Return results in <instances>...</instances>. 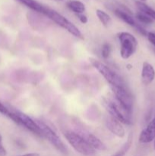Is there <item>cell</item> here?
<instances>
[{
    "label": "cell",
    "instance_id": "cell-1",
    "mask_svg": "<svg viewBox=\"0 0 155 156\" xmlns=\"http://www.w3.org/2000/svg\"><path fill=\"white\" fill-rule=\"evenodd\" d=\"M64 136L71 147L82 155L91 156L95 154V149L78 133L68 130L65 132Z\"/></svg>",
    "mask_w": 155,
    "mask_h": 156
},
{
    "label": "cell",
    "instance_id": "cell-2",
    "mask_svg": "<svg viewBox=\"0 0 155 156\" xmlns=\"http://www.w3.org/2000/svg\"><path fill=\"white\" fill-rule=\"evenodd\" d=\"M104 106L111 117L116 119L120 123L131 124V113L124 108L115 98L104 100Z\"/></svg>",
    "mask_w": 155,
    "mask_h": 156
},
{
    "label": "cell",
    "instance_id": "cell-3",
    "mask_svg": "<svg viewBox=\"0 0 155 156\" xmlns=\"http://www.w3.org/2000/svg\"><path fill=\"white\" fill-rule=\"evenodd\" d=\"M44 15L48 17L53 22H55L56 24L60 26L61 27L66 30L68 33L72 34L74 37L79 38V39H84V36L81 32L80 31V30L72 22H71L69 20L67 19L65 17H64L63 15H61L60 13L57 12L56 11L47 8Z\"/></svg>",
    "mask_w": 155,
    "mask_h": 156
},
{
    "label": "cell",
    "instance_id": "cell-4",
    "mask_svg": "<svg viewBox=\"0 0 155 156\" xmlns=\"http://www.w3.org/2000/svg\"><path fill=\"white\" fill-rule=\"evenodd\" d=\"M90 61H91V65L100 73V75L103 76V78L110 85V86H125L122 79L117 73L109 68L107 66L93 58H91Z\"/></svg>",
    "mask_w": 155,
    "mask_h": 156
},
{
    "label": "cell",
    "instance_id": "cell-5",
    "mask_svg": "<svg viewBox=\"0 0 155 156\" xmlns=\"http://www.w3.org/2000/svg\"><path fill=\"white\" fill-rule=\"evenodd\" d=\"M118 38L120 45V54L122 59H127L136 51L138 41L135 36L129 32H120L118 34Z\"/></svg>",
    "mask_w": 155,
    "mask_h": 156
},
{
    "label": "cell",
    "instance_id": "cell-6",
    "mask_svg": "<svg viewBox=\"0 0 155 156\" xmlns=\"http://www.w3.org/2000/svg\"><path fill=\"white\" fill-rule=\"evenodd\" d=\"M36 123H37L38 126H39L41 136H43L45 139H46V140H48V141L50 142L57 150L62 152V153L66 154L67 148L65 147L63 142L61 140V139L59 138V136H58L57 134H56V133L48 126V125H46L45 123H43V122L40 121V120H36Z\"/></svg>",
    "mask_w": 155,
    "mask_h": 156
},
{
    "label": "cell",
    "instance_id": "cell-7",
    "mask_svg": "<svg viewBox=\"0 0 155 156\" xmlns=\"http://www.w3.org/2000/svg\"><path fill=\"white\" fill-rule=\"evenodd\" d=\"M8 117H10L17 124L22 125V126H24V127L31 131L34 134L41 136L40 130V128L38 126L37 123H36V121L30 118L29 116L26 115L24 113L20 112V111H9Z\"/></svg>",
    "mask_w": 155,
    "mask_h": 156
},
{
    "label": "cell",
    "instance_id": "cell-8",
    "mask_svg": "<svg viewBox=\"0 0 155 156\" xmlns=\"http://www.w3.org/2000/svg\"><path fill=\"white\" fill-rule=\"evenodd\" d=\"M115 98L128 111H132V99L125 86H111Z\"/></svg>",
    "mask_w": 155,
    "mask_h": 156
},
{
    "label": "cell",
    "instance_id": "cell-9",
    "mask_svg": "<svg viewBox=\"0 0 155 156\" xmlns=\"http://www.w3.org/2000/svg\"><path fill=\"white\" fill-rule=\"evenodd\" d=\"M138 140L141 143H149L155 140V115L147 126L141 131Z\"/></svg>",
    "mask_w": 155,
    "mask_h": 156
},
{
    "label": "cell",
    "instance_id": "cell-10",
    "mask_svg": "<svg viewBox=\"0 0 155 156\" xmlns=\"http://www.w3.org/2000/svg\"><path fill=\"white\" fill-rule=\"evenodd\" d=\"M106 125L107 129L112 133L113 135L119 137V138H123L126 135L125 129L123 128L122 123L115 119L112 117H109L106 119Z\"/></svg>",
    "mask_w": 155,
    "mask_h": 156
},
{
    "label": "cell",
    "instance_id": "cell-11",
    "mask_svg": "<svg viewBox=\"0 0 155 156\" xmlns=\"http://www.w3.org/2000/svg\"><path fill=\"white\" fill-rule=\"evenodd\" d=\"M155 79V69L153 66L147 62H144L141 69V82L144 85H150Z\"/></svg>",
    "mask_w": 155,
    "mask_h": 156
},
{
    "label": "cell",
    "instance_id": "cell-12",
    "mask_svg": "<svg viewBox=\"0 0 155 156\" xmlns=\"http://www.w3.org/2000/svg\"><path fill=\"white\" fill-rule=\"evenodd\" d=\"M93 148H94L95 150H99V151H104L106 149V146L98 137H97L96 136H94L92 133H84V136H81Z\"/></svg>",
    "mask_w": 155,
    "mask_h": 156
},
{
    "label": "cell",
    "instance_id": "cell-13",
    "mask_svg": "<svg viewBox=\"0 0 155 156\" xmlns=\"http://www.w3.org/2000/svg\"><path fill=\"white\" fill-rule=\"evenodd\" d=\"M15 1L18 2L20 4L24 5V6L29 8L34 12L43 14V15H45L46 11L47 9L46 7L43 5L36 0H15Z\"/></svg>",
    "mask_w": 155,
    "mask_h": 156
},
{
    "label": "cell",
    "instance_id": "cell-14",
    "mask_svg": "<svg viewBox=\"0 0 155 156\" xmlns=\"http://www.w3.org/2000/svg\"><path fill=\"white\" fill-rule=\"evenodd\" d=\"M114 13L115 15L118 17L119 18L122 20L124 22H126V24H128L130 26H133V27H135L137 24V23L135 22V19L132 17V15L129 13H128L126 11L122 10V9H117L114 11Z\"/></svg>",
    "mask_w": 155,
    "mask_h": 156
},
{
    "label": "cell",
    "instance_id": "cell-15",
    "mask_svg": "<svg viewBox=\"0 0 155 156\" xmlns=\"http://www.w3.org/2000/svg\"><path fill=\"white\" fill-rule=\"evenodd\" d=\"M67 6L68 9L73 12H74L77 15H80V14H83L85 12L84 4L82 2L79 1V0H71L67 3Z\"/></svg>",
    "mask_w": 155,
    "mask_h": 156
},
{
    "label": "cell",
    "instance_id": "cell-16",
    "mask_svg": "<svg viewBox=\"0 0 155 156\" xmlns=\"http://www.w3.org/2000/svg\"><path fill=\"white\" fill-rule=\"evenodd\" d=\"M137 7L138 8V9L140 10V12H143L145 15H147V16L150 17L152 20H154L155 21V10L153 9L152 8H150V6H148L147 5H146L145 3L142 2H136Z\"/></svg>",
    "mask_w": 155,
    "mask_h": 156
},
{
    "label": "cell",
    "instance_id": "cell-17",
    "mask_svg": "<svg viewBox=\"0 0 155 156\" xmlns=\"http://www.w3.org/2000/svg\"><path fill=\"white\" fill-rule=\"evenodd\" d=\"M96 15H97V18H98V19L100 20V21L103 26L107 27L109 25L111 21V18L106 12H104L103 10H100V9H97V11H96Z\"/></svg>",
    "mask_w": 155,
    "mask_h": 156
},
{
    "label": "cell",
    "instance_id": "cell-18",
    "mask_svg": "<svg viewBox=\"0 0 155 156\" xmlns=\"http://www.w3.org/2000/svg\"><path fill=\"white\" fill-rule=\"evenodd\" d=\"M131 145H132V139L129 138L128 141L125 143V145L121 148V149L118 151L113 156H124L130 148Z\"/></svg>",
    "mask_w": 155,
    "mask_h": 156
},
{
    "label": "cell",
    "instance_id": "cell-19",
    "mask_svg": "<svg viewBox=\"0 0 155 156\" xmlns=\"http://www.w3.org/2000/svg\"><path fill=\"white\" fill-rule=\"evenodd\" d=\"M136 18L140 22L144 23V24H151L153 22V20L150 18L149 16H147V15H145L143 12H138L136 15Z\"/></svg>",
    "mask_w": 155,
    "mask_h": 156
},
{
    "label": "cell",
    "instance_id": "cell-20",
    "mask_svg": "<svg viewBox=\"0 0 155 156\" xmlns=\"http://www.w3.org/2000/svg\"><path fill=\"white\" fill-rule=\"evenodd\" d=\"M102 56H103L104 59H107L109 57V54L111 53V47L109 44H104L102 47Z\"/></svg>",
    "mask_w": 155,
    "mask_h": 156
},
{
    "label": "cell",
    "instance_id": "cell-21",
    "mask_svg": "<svg viewBox=\"0 0 155 156\" xmlns=\"http://www.w3.org/2000/svg\"><path fill=\"white\" fill-rule=\"evenodd\" d=\"M147 37L150 44H152L155 47V34L153 32H148L147 34Z\"/></svg>",
    "mask_w": 155,
    "mask_h": 156
},
{
    "label": "cell",
    "instance_id": "cell-22",
    "mask_svg": "<svg viewBox=\"0 0 155 156\" xmlns=\"http://www.w3.org/2000/svg\"><path fill=\"white\" fill-rule=\"evenodd\" d=\"M0 113L6 116H8L9 113V110L2 103H0Z\"/></svg>",
    "mask_w": 155,
    "mask_h": 156
},
{
    "label": "cell",
    "instance_id": "cell-23",
    "mask_svg": "<svg viewBox=\"0 0 155 156\" xmlns=\"http://www.w3.org/2000/svg\"><path fill=\"white\" fill-rule=\"evenodd\" d=\"M78 17L79 20H80V21L81 23H83V24H86V23H88V18H87L86 15H84V14H80V15H77Z\"/></svg>",
    "mask_w": 155,
    "mask_h": 156
},
{
    "label": "cell",
    "instance_id": "cell-24",
    "mask_svg": "<svg viewBox=\"0 0 155 156\" xmlns=\"http://www.w3.org/2000/svg\"><path fill=\"white\" fill-rule=\"evenodd\" d=\"M7 155V152H6V149H5L4 146L1 144L0 143V156H6Z\"/></svg>",
    "mask_w": 155,
    "mask_h": 156
},
{
    "label": "cell",
    "instance_id": "cell-25",
    "mask_svg": "<svg viewBox=\"0 0 155 156\" xmlns=\"http://www.w3.org/2000/svg\"><path fill=\"white\" fill-rule=\"evenodd\" d=\"M19 156H40V155L38 153H36V152H32V153H27Z\"/></svg>",
    "mask_w": 155,
    "mask_h": 156
},
{
    "label": "cell",
    "instance_id": "cell-26",
    "mask_svg": "<svg viewBox=\"0 0 155 156\" xmlns=\"http://www.w3.org/2000/svg\"><path fill=\"white\" fill-rule=\"evenodd\" d=\"M2 136L0 135V143L2 142Z\"/></svg>",
    "mask_w": 155,
    "mask_h": 156
},
{
    "label": "cell",
    "instance_id": "cell-27",
    "mask_svg": "<svg viewBox=\"0 0 155 156\" xmlns=\"http://www.w3.org/2000/svg\"><path fill=\"white\" fill-rule=\"evenodd\" d=\"M153 146H154V149H155V140H154V145H153Z\"/></svg>",
    "mask_w": 155,
    "mask_h": 156
},
{
    "label": "cell",
    "instance_id": "cell-28",
    "mask_svg": "<svg viewBox=\"0 0 155 156\" xmlns=\"http://www.w3.org/2000/svg\"><path fill=\"white\" fill-rule=\"evenodd\" d=\"M141 2H143V1H145V0H140Z\"/></svg>",
    "mask_w": 155,
    "mask_h": 156
},
{
    "label": "cell",
    "instance_id": "cell-29",
    "mask_svg": "<svg viewBox=\"0 0 155 156\" xmlns=\"http://www.w3.org/2000/svg\"><path fill=\"white\" fill-rule=\"evenodd\" d=\"M59 1H63V0H59Z\"/></svg>",
    "mask_w": 155,
    "mask_h": 156
}]
</instances>
